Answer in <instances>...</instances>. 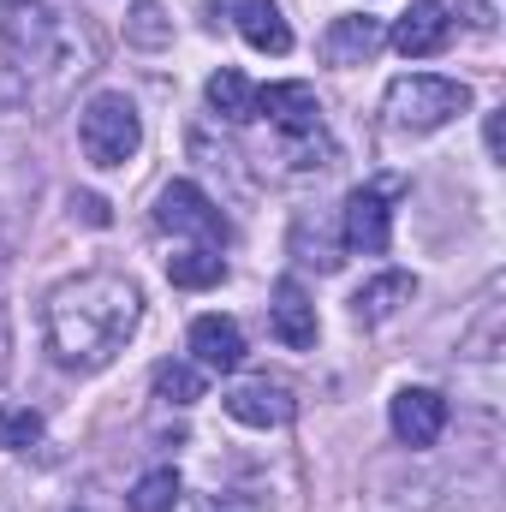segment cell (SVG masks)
I'll list each match as a JSON object with an SVG mask.
<instances>
[{"label": "cell", "instance_id": "6da1fadb", "mask_svg": "<svg viewBox=\"0 0 506 512\" xmlns=\"http://www.w3.org/2000/svg\"><path fill=\"white\" fill-rule=\"evenodd\" d=\"M42 322H48V352L66 370H108L143 322V292L114 268H90L48 292Z\"/></svg>", "mask_w": 506, "mask_h": 512}, {"label": "cell", "instance_id": "7a4b0ae2", "mask_svg": "<svg viewBox=\"0 0 506 512\" xmlns=\"http://www.w3.org/2000/svg\"><path fill=\"white\" fill-rule=\"evenodd\" d=\"M78 149L90 167H126L143 149V114L126 90H96L78 108Z\"/></svg>", "mask_w": 506, "mask_h": 512}, {"label": "cell", "instance_id": "3957f363", "mask_svg": "<svg viewBox=\"0 0 506 512\" xmlns=\"http://www.w3.org/2000/svg\"><path fill=\"white\" fill-rule=\"evenodd\" d=\"M471 108V84L459 78H435V72H405L387 84V126L393 131H441L447 120H459Z\"/></svg>", "mask_w": 506, "mask_h": 512}, {"label": "cell", "instance_id": "277c9868", "mask_svg": "<svg viewBox=\"0 0 506 512\" xmlns=\"http://www.w3.org/2000/svg\"><path fill=\"white\" fill-rule=\"evenodd\" d=\"M36 191H42L36 149H30L18 131H0V262L24 245V227H30Z\"/></svg>", "mask_w": 506, "mask_h": 512}, {"label": "cell", "instance_id": "5b68a950", "mask_svg": "<svg viewBox=\"0 0 506 512\" xmlns=\"http://www.w3.org/2000/svg\"><path fill=\"white\" fill-rule=\"evenodd\" d=\"M155 227H161V233H179V239H197V245H209V251L227 239V215L215 209V197H209L197 179L161 185V197H155Z\"/></svg>", "mask_w": 506, "mask_h": 512}, {"label": "cell", "instance_id": "8992f818", "mask_svg": "<svg viewBox=\"0 0 506 512\" xmlns=\"http://www.w3.org/2000/svg\"><path fill=\"white\" fill-rule=\"evenodd\" d=\"M447 399L435 393V387H399L393 393V405H387V423H393V441L399 447H411V453H423V447H435L441 435H447Z\"/></svg>", "mask_w": 506, "mask_h": 512}, {"label": "cell", "instance_id": "52a82bcc", "mask_svg": "<svg viewBox=\"0 0 506 512\" xmlns=\"http://www.w3.org/2000/svg\"><path fill=\"white\" fill-rule=\"evenodd\" d=\"M256 114L268 120L274 137H310L322 131V96L310 84H268L256 90Z\"/></svg>", "mask_w": 506, "mask_h": 512}, {"label": "cell", "instance_id": "ba28073f", "mask_svg": "<svg viewBox=\"0 0 506 512\" xmlns=\"http://www.w3.org/2000/svg\"><path fill=\"white\" fill-rule=\"evenodd\" d=\"M221 405H227V417L233 423H245V429H280V423H292L298 417V399H292V387L280 382H239L221 393Z\"/></svg>", "mask_w": 506, "mask_h": 512}, {"label": "cell", "instance_id": "9c48e42d", "mask_svg": "<svg viewBox=\"0 0 506 512\" xmlns=\"http://www.w3.org/2000/svg\"><path fill=\"white\" fill-rule=\"evenodd\" d=\"M405 60H429V54H441L447 42H453V12L441 6V0H411V12H399V24H393V36H387Z\"/></svg>", "mask_w": 506, "mask_h": 512}, {"label": "cell", "instance_id": "30bf717a", "mask_svg": "<svg viewBox=\"0 0 506 512\" xmlns=\"http://www.w3.org/2000/svg\"><path fill=\"white\" fill-rule=\"evenodd\" d=\"M340 233H346L352 251H364V256L387 251V239H393V209H387V197H381L376 185H358V191L346 197V209H340Z\"/></svg>", "mask_w": 506, "mask_h": 512}, {"label": "cell", "instance_id": "8fae6325", "mask_svg": "<svg viewBox=\"0 0 506 512\" xmlns=\"http://www.w3.org/2000/svg\"><path fill=\"white\" fill-rule=\"evenodd\" d=\"M268 328H274V340H280V346H292V352L316 346V304H310V292H304L298 280H280V286H274Z\"/></svg>", "mask_w": 506, "mask_h": 512}, {"label": "cell", "instance_id": "7c38bea8", "mask_svg": "<svg viewBox=\"0 0 506 512\" xmlns=\"http://www.w3.org/2000/svg\"><path fill=\"white\" fill-rule=\"evenodd\" d=\"M191 352H197V370H239L245 364V328L233 316H197Z\"/></svg>", "mask_w": 506, "mask_h": 512}, {"label": "cell", "instance_id": "4fadbf2b", "mask_svg": "<svg viewBox=\"0 0 506 512\" xmlns=\"http://www.w3.org/2000/svg\"><path fill=\"white\" fill-rule=\"evenodd\" d=\"M411 298H417V274H399V268H387V274L364 280V286L352 292V322L376 328V322H387V316H399Z\"/></svg>", "mask_w": 506, "mask_h": 512}, {"label": "cell", "instance_id": "5bb4252c", "mask_svg": "<svg viewBox=\"0 0 506 512\" xmlns=\"http://www.w3.org/2000/svg\"><path fill=\"white\" fill-rule=\"evenodd\" d=\"M381 42H387L381 18H358V12H346V18L328 24V36H322V60H328V66H364Z\"/></svg>", "mask_w": 506, "mask_h": 512}, {"label": "cell", "instance_id": "9a60e30c", "mask_svg": "<svg viewBox=\"0 0 506 512\" xmlns=\"http://www.w3.org/2000/svg\"><path fill=\"white\" fill-rule=\"evenodd\" d=\"M227 12H233L239 36L251 42L256 54H286V48H292V24L280 18L274 0H227Z\"/></svg>", "mask_w": 506, "mask_h": 512}, {"label": "cell", "instance_id": "2e32d148", "mask_svg": "<svg viewBox=\"0 0 506 512\" xmlns=\"http://www.w3.org/2000/svg\"><path fill=\"white\" fill-rule=\"evenodd\" d=\"M203 96H209V108H215L221 120H233V126L256 120V90H251V78H245L239 66H221V72L203 84Z\"/></svg>", "mask_w": 506, "mask_h": 512}, {"label": "cell", "instance_id": "e0dca14e", "mask_svg": "<svg viewBox=\"0 0 506 512\" xmlns=\"http://www.w3.org/2000/svg\"><path fill=\"white\" fill-rule=\"evenodd\" d=\"M167 280L185 286V292H203V286H221L227 280V262H221V251H209V245H191V251L167 256Z\"/></svg>", "mask_w": 506, "mask_h": 512}, {"label": "cell", "instance_id": "ac0fdd59", "mask_svg": "<svg viewBox=\"0 0 506 512\" xmlns=\"http://www.w3.org/2000/svg\"><path fill=\"white\" fill-rule=\"evenodd\" d=\"M126 507H131V512H173V507H179V471H173V465H155V471H143V477L131 483Z\"/></svg>", "mask_w": 506, "mask_h": 512}, {"label": "cell", "instance_id": "d6986e66", "mask_svg": "<svg viewBox=\"0 0 506 512\" xmlns=\"http://www.w3.org/2000/svg\"><path fill=\"white\" fill-rule=\"evenodd\" d=\"M203 387H209V376H203L197 364H185V358L155 364V393H161L167 405H197V399H203Z\"/></svg>", "mask_w": 506, "mask_h": 512}, {"label": "cell", "instance_id": "ffe728a7", "mask_svg": "<svg viewBox=\"0 0 506 512\" xmlns=\"http://www.w3.org/2000/svg\"><path fill=\"white\" fill-rule=\"evenodd\" d=\"M126 42L137 48H167L173 42V18L161 12V0H137L126 12Z\"/></svg>", "mask_w": 506, "mask_h": 512}, {"label": "cell", "instance_id": "44dd1931", "mask_svg": "<svg viewBox=\"0 0 506 512\" xmlns=\"http://www.w3.org/2000/svg\"><path fill=\"white\" fill-rule=\"evenodd\" d=\"M36 441H42V411H30V405H0V453L36 447Z\"/></svg>", "mask_w": 506, "mask_h": 512}, {"label": "cell", "instance_id": "7402d4cb", "mask_svg": "<svg viewBox=\"0 0 506 512\" xmlns=\"http://www.w3.org/2000/svg\"><path fill=\"white\" fill-rule=\"evenodd\" d=\"M72 209H84V221H90V227H108V203H102V197H78Z\"/></svg>", "mask_w": 506, "mask_h": 512}, {"label": "cell", "instance_id": "603a6c76", "mask_svg": "<svg viewBox=\"0 0 506 512\" xmlns=\"http://www.w3.org/2000/svg\"><path fill=\"white\" fill-rule=\"evenodd\" d=\"M417 512H429V507H417Z\"/></svg>", "mask_w": 506, "mask_h": 512}, {"label": "cell", "instance_id": "cb8c5ba5", "mask_svg": "<svg viewBox=\"0 0 506 512\" xmlns=\"http://www.w3.org/2000/svg\"><path fill=\"white\" fill-rule=\"evenodd\" d=\"M0 512H6V507H0Z\"/></svg>", "mask_w": 506, "mask_h": 512}]
</instances>
